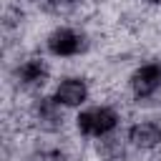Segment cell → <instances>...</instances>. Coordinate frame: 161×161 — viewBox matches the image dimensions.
<instances>
[{"label": "cell", "mask_w": 161, "mask_h": 161, "mask_svg": "<svg viewBox=\"0 0 161 161\" xmlns=\"http://www.w3.org/2000/svg\"><path fill=\"white\" fill-rule=\"evenodd\" d=\"M158 88H161V63H146L133 70L131 91L136 98H151Z\"/></svg>", "instance_id": "obj_2"}, {"label": "cell", "mask_w": 161, "mask_h": 161, "mask_svg": "<svg viewBox=\"0 0 161 161\" xmlns=\"http://www.w3.org/2000/svg\"><path fill=\"white\" fill-rule=\"evenodd\" d=\"M18 80H20L23 86H28V88L43 86V83L48 80V65H45L40 58H30V60H25V63L18 68Z\"/></svg>", "instance_id": "obj_6"}, {"label": "cell", "mask_w": 161, "mask_h": 161, "mask_svg": "<svg viewBox=\"0 0 161 161\" xmlns=\"http://www.w3.org/2000/svg\"><path fill=\"white\" fill-rule=\"evenodd\" d=\"M53 98H55L60 106L75 108V106L86 103V98H88V86H86L83 78H63V80L55 86Z\"/></svg>", "instance_id": "obj_4"}, {"label": "cell", "mask_w": 161, "mask_h": 161, "mask_svg": "<svg viewBox=\"0 0 161 161\" xmlns=\"http://www.w3.org/2000/svg\"><path fill=\"white\" fill-rule=\"evenodd\" d=\"M53 3H55V5H70L73 0H53Z\"/></svg>", "instance_id": "obj_7"}, {"label": "cell", "mask_w": 161, "mask_h": 161, "mask_svg": "<svg viewBox=\"0 0 161 161\" xmlns=\"http://www.w3.org/2000/svg\"><path fill=\"white\" fill-rule=\"evenodd\" d=\"M128 141L136 148H153L161 143V126L153 121H138L128 128Z\"/></svg>", "instance_id": "obj_5"}, {"label": "cell", "mask_w": 161, "mask_h": 161, "mask_svg": "<svg viewBox=\"0 0 161 161\" xmlns=\"http://www.w3.org/2000/svg\"><path fill=\"white\" fill-rule=\"evenodd\" d=\"M83 48V38L70 30V28H55L50 35H48V50L58 58H70V55H78Z\"/></svg>", "instance_id": "obj_3"}, {"label": "cell", "mask_w": 161, "mask_h": 161, "mask_svg": "<svg viewBox=\"0 0 161 161\" xmlns=\"http://www.w3.org/2000/svg\"><path fill=\"white\" fill-rule=\"evenodd\" d=\"M116 126H118V113L108 106H93L75 116V128L83 136L101 138V136H108Z\"/></svg>", "instance_id": "obj_1"}, {"label": "cell", "mask_w": 161, "mask_h": 161, "mask_svg": "<svg viewBox=\"0 0 161 161\" xmlns=\"http://www.w3.org/2000/svg\"><path fill=\"white\" fill-rule=\"evenodd\" d=\"M151 3H161V0H151Z\"/></svg>", "instance_id": "obj_8"}]
</instances>
